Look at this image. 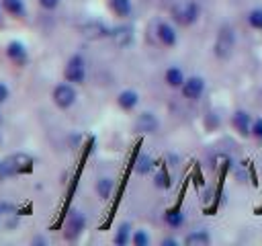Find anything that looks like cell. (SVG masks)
<instances>
[{"label": "cell", "mask_w": 262, "mask_h": 246, "mask_svg": "<svg viewBox=\"0 0 262 246\" xmlns=\"http://www.w3.org/2000/svg\"><path fill=\"white\" fill-rule=\"evenodd\" d=\"M172 18L180 27H192L201 18V4L196 0H178L172 6Z\"/></svg>", "instance_id": "obj_1"}, {"label": "cell", "mask_w": 262, "mask_h": 246, "mask_svg": "<svg viewBox=\"0 0 262 246\" xmlns=\"http://www.w3.org/2000/svg\"><path fill=\"white\" fill-rule=\"evenodd\" d=\"M51 100H53V105H55L59 111L72 109V107L76 105V100H78L76 84H72V82H68V80L55 84L53 90H51Z\"/></svg>", "instance_id": "obj_2"}, {"label": "cell", "mask_w": 262, "mask_h": 246, "mask_svg": "<svg viewBox=\"0 0 262 246\" xmlns=\"http://www.w3.org/2000/svg\"><path fill=\"white\" fill-rule=\"evenodd\" d=\"M86 76H88V72H86V59L80 53L70 55L68 61H66V66H63V80H68V82H72V84L78 86V84H84L86 82Z\"/></svg>", "instance_id": "obj_3"}, {"label": "cell", "mask_w": 262, "mask_h": 246, "mask_svg": "<svg viewBox=\"0 0 262 246\" xmlns=\"http://www.w3.org/2000/svg\"><path fill=\"white\" fill-rule=\"evenodd\" d=\"M235 49V31L229 27V25H223L215 37V45H213V51L219 59H227Z\"/></svg>", "instance_id": "obj_4"}, {"label": "cell", "mask_w": 262, "mask_h": 246, "mask_svg": "<svg viewBox=\"0 0 262 246\" xmlns=\"http://www.w3.org/2000/svg\"><path fill=\"white\" fill-rule=\"evenodd\" d=\"M207 90V82L203 76L199 74H192V76H186L184 84L180 86V94L186 98V100H199Z\"/></svg>", "instance_id": "obj_5"}, {"label": "cell", "mask_w": 262, "mask_h": 246, "mask_svg": "<svg viewBox=\"0 0 262 246\" xmlns=\"http://www.w3.org/2000/svg\"><path fill=\"white\" fill-rule=\"evenodd\" d=\"M4 51H6V57H8L14 66H18V68L27 66V61H29V49H27V45H25L23 41H18V39L8 41Z\"/></svg>", "instance_id": "obj_6"}, {"label": "cell", "mask_w": 262, "mask_h": 246, "mask_svg": "<svg viewBox=\"0 0 262 246\" xmlns=\"http://www.w3.org/2000/svg\"><path fill=\"white\" fill-rule=\"evenodd\" d=\"M86 228V215L82 211H72L66 219V230H63V236L68 240H76Z\"/></svg>", "instance_id": "obj_7"}, {"label": "cell", "mask_w": 262, "mask_h": 246, "mask_svg": "<svg viewBox=\"0 0 262 246\" xmlns=\"http://www.w3.org/2000/svg\"><path fill=\"white\" fill-rule=\"evenodd\" d=\"M156 37L158 41L164 45V47H174L178 43V33H176V27L168 20H160L158 27H156Z\"/></svg>", "instance_id": "obj_8"}, {"label": "cell", "mask_w": 262, "mask_h": 246, "mask_svg": "<svg viewBox=\"0 0 262 246\" xmlns=\"http://www.w3.org/2000/svg\"><path fill=\"white\" fill-rule=\"evenodd\" d=\"M231 127L242 135V137H250V129H252V117L248 111L239 109L231 115Z\"/></svg>", "instance_id": "obj_9"}, {"label": "cell", "mask_w": 262, "mask_h": 246, "mask_svg": "<svg viewBox=\"0 0 262 246\" xmlns=\"http://www.w3.org/2000/svg\"><path fill=\"white\" fill-rule=\"evenodd\" d=\"M117 105H119V109L125 111V113L135 111L137 105H139V92L133 90V88H125V90H121V92L117 94Z\"/></svg>", "instance_id": "obj_10"}, {"label": "cell", "mask_w": 262, "mask_h": 246, "mask_svg": "<svg viewBox=\"0 0 262 246\" xmlns=\"http://www.w3.org/2000/svg\"><path fill=\"white\" fill-rule=\"evenodd\" d=\"M158 127H160V121H158V117H156L154 113H149V111L139 113L137 119H135V129L141 131V133H156Z\"/></svg>", "instance_id": "obj_11"}, {"label": "cell", "mask_w": 262, "mask_h": 246, "mask_svg": "<svg viewBox=\"0 0 262 246\" xmlns=\"http://www.w3.org/2000/svg\"><path fill=\"white\" fill-rule=\"evenodd\" d=\"M186 80V74L182 72V68L178 66H168L166 72H164V82L168 88H174V90H180V86L184 84Z\"/></svg>", "instance_id": "obj_12"}, {"label": "cell", "mask_w": 262, "mask_h": 246, "mask_svg": "<svg viewBox=\"0 0 262 246\" xmlns=\"http://www.w3.org/2000/svg\"><path fill=\"white\" fill-rule=\"evenodd\" d=\"M164 221H166V225H168L170 230H180V228L184 225L186 217H184V213H182L180 207H170V209H166V213H164Z\"/></svg>", "instance_id": "obj_13"}, {"label": "cell", "mask_w": 262, "mask_h": 246, "mask_svg": "<svg viewBox=\"0 0 262 246\" xmlns=\"http://www.w3.org/2000/svg\"><path fill=\"white\" fill-rule=\"evenodd\" d=\"M0 4H2V10L12 18H23L27 14L25 0H0Z\"/></svg>", "instance_id": "obj_14"}, {"label": "cell", "mask_w": 262, "mask_h": 246, "mask_svg": "<svg viewBox=\"0 0 262 246\" xmlns=\"http://www.w3.org/2000/svg\"><path fill=\"white\" fill-rule=\"evenodd\" d=\"M182 242L186 246H207V244H211V234L207 230H192L190 234L184 236Z\"/></svg>", "instance_id": "obj_15"}, {"label": "cell", "mask_w": 262, "mask_h": 246, "mask_svg": "<svg viewBox=\"0 0 262 246\" xmlns=\"http://www.w3.org/2000/svg\"><path fill=\"white\" fill-rule=\"evenodd\" d=\"M131 234H133V225L129 221H123L119 223V228L115 230V236H113V242L117 246H127L131 244Z\"/></svg>", "instance_id": "obj_16"}, {"label": "cell", "mask_w": 262, "mask_h": 246, "mask_svg": "<svg viewBox=\"0 0 262 246\" xmlns=\"http://www.w3.org/2000/svg\"><path fill=\"white\" fill-rule=\"evenodd\" d=\"M108 10L119 18H127L133 12V4L131 0H108Z\"/></svg>", "instance_id": "obj_17"}, {"label": "cell", "mask_w": 262, "mask_h": 246, "mask_svg": "<svg viewBox=\"0 0 262 246\" xmlns=\"http://www.w3.org/2000/svg\"><path fill=\"white\" fill-rule=\"evenodd\" d=\"M113 189H115V182H113V178H108V176H100V178L96 180V184H94V191H96V195H98L102 201L111 199Z\"/></svg>", "instance_id": "obj_18"}, {"label": "cell", "mask_w": 262, "mask_h": 246, "mask_svg": "<svg viewBox=\"0 0 262 246\" xmlns=\"http://www.w3.org/2000/svg\"><path fill=\"white\" fill-rule=\"evenodd\" d=\"M154 166H156V162L149 154H139L137 160H135V172L141 174V176H147L154 170Z\"/></svg>", "instance_id": "obj_19"}, {"label": "cell", "mask_w": 262, "mask_h": 246, "mask_svg": "<svg viewBox=\"0 0 262 246\" xmlns=\"http://www.w3.org/2000/svg\"><path fill=\"white\" fill-rule=\"evenodd\" d=\"M246 20H248L250 29H254V31H262V8H252V10L248 12Z\"/></svg>", "instance_id": "obj_20"}, {"label": "cell", "mask_w": 262, "mask_h": 246, "mask_svg": "<svg viewBox=\"0 0 262 246\" xmlns=\"http://www.w3.org/2000/svg\"><path fill=\"white\" fill-rule=\"evenodd\" d=\"M149 242H151V238L145 230H133V234H131V244L133 246H149Z\"/></svg>", "instance_id": "obj_21"}, {"label": "cell", "mask_w": 262, "mask_h": 246, "mask_svg": "<svg viewBox=\"0 0 262 246\" xmlns=\"http://www.w3.org/2000/svg\"><path fill=\"white\" fill-rule=\"evenodd\" d=\"M250 137H252V139H256L258 144H262V117H256V119H252Z\"/></svg>", "instance_id": "obj_22"}, {"label": "cell", "mask_w": 262, "mask_h": 246, "mask_svg": "<svg viewBox=\"0 0 262 246\" xmlns=\"http://www.w3.org/2000/svg\"><path fill=\"white\" fill-rule=\"evenodd\" d=\"M156 187L158 189H170V184H172V180H170V176H168V172L166 170H158V174H156Z\"/></svg>", "instance_id": "obj_23"}, {"label": "cell", "mask_w": 262, "mask_h": 246, "mask_svg": "<svg viewBox=\"0 0 262 246\" xmlns=\"http://www.w3.org/2000/svg\"><path fill=\"white\" fill-rule=\"evenodd\" d=\"M37 4H39L43 10L51 12V10H55V8L61 4V0H37Z\"/></svg>", "instance_id": "obj_24"}, {"label": "cell", "mask_w": 262, "mask_h": 246, "mask_svg": "<svg viewBox=\"0 0 262 246\" xmlns=\"http://www.w3.org/2000/svg\"><path fill=\"white\" fill-rule=\"evenodd\" d=\"M10 98V88L6 82H0V107Z\"/></svg>", "instance_id": "obj_25"}, {"label": "cell", "mask_w": 262, "mask_h": 246, "mask_svg": "<svg viewBox=\"0 0 262 246\" xmlns=\"http://www.w3.org/2000/svg\"><path fill=\"white\" fill-rule=\"evenodd\" d=\"M162 246H178V240L176 238H164L162 240Z\"/></svg>", "instance_id": "obj_26"}, {"label": "cell", "mask_w": 262, "mask_h": 246, "mask_svg": "<svg viewBox=\"0 0 262 246\" xmlns=\"http://www.w3.org/2000/svg\"><path fill=\"white\" fill-rule=\"evenodd\" d=\"M0 123H2V113H0Z\"/></svg>", "instance_id": "obj_27"}, {"label": "cell", "mask_w": 262, "mask_h": 246, "mask_svg": "<svg viewBox=\"0 0 262 246\" xmlns=\"http://www.w3.org/2000/svg\"><path fill=\"white\" fill-rule=\"evenodd\" d=\"M0 10H2V4H0Z\"/></svg>", "instance_id": "obj_28"}]
</instances>
